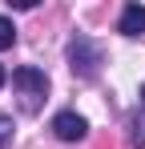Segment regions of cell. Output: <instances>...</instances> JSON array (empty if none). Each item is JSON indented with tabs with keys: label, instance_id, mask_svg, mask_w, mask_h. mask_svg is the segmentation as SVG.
<instances>
[{
	"label": "cell",
	"instance_id": "ba28073f",
	"mask_svg": "<svg viewBox=\"0 0 145 149\" xmlns=\"http://www.w3.org/2000/svg\"><path fill=\"white\" fill-rule=\"evenodd\" d=\"M141 109H145V85H141Z\"/></svg>",
	"mask_w": 145,
	"mask_h": 149
},
{
	"label": "cell",
	"instance_id": "277c9868",
	"mask_svg": "<svg viewBox=\"0 0 145 149\" xmlns=\"http://www.w3.org/2000/svg\"><path fill=\"white\" fill-rule=\"evenodd\" d=\"M117 32L121 36H145V4H125Z\"/></svg>",
	"mask_w": 145,
	"mask_h": 149
},
{
	"label": "cell",
	"instance_id": "8992f818",
	"mask_svg": "<svg viewBox=\"0 0 145 149\" xmlns=\"http://www.w3.org/2000/svg\"><path fill=\"white\" fill-rule=\"evenodd\" d=\"M12 129H16V125H12V117H8V113H0V149L12 141Z\"/></svg>",
	"mask_w": 145,
	"mask_h": 149
},
{
	"label": "cell",
	"instance_id": "7a4b0ae2",
	"mask_svg": "<svg viewBox=\"0 0 145 149\" xmlns=\"http://www.w3.org/2000/svg\"><path fill=\"white\" fill-rule=\"evenodd\" d=\"M101 61H105V49L97 45L93 36H77V40L69 45V69L77 77H97Z\"/></svg>",
	"mask_w": 145,
	"mask_h": 149
},
{
	"label": "cell",
	"instance_id": "3957f363",
	"mask_svg": "<svg viewBox=\"0 0 145 149\" xmlns=\"http://www.w3.org/2000/svg\"><path fill=\"white\" fill-rule=\"evenodd\" d=\"M52 133H56L61 141H81V137L89 133V121H85L81 113L65 109V113H56V117H52Z\"/></svg>",
	"mask_w": 145,
	"mask_h": 149
},
{
	"label": "cell",
	"instance_id": "52a82bcc",
	"mask_svg": "<svg viewBox=\"0 0 145 149\" xmlns=\"http://www.w3.org/2000/svg\"><path fill=\"white\" fill-rule=\"evenodd\" d=\"M4 81H8V73H4V65H0V85H4Z\"/></svg>",
	"mask_w": 145,
	"mask_h": 149
},
{
	"label": "cell",
	"instance_id": "6da1fadb",
	"mask_svg": "<svg viewBox=\"0 0 145 149\" xmlns=\"http://www.w3.org/2000/svg\"><path fill=\"white\" fill-rule=\"evenodd\" d=\"M12 85L20 89L24 113H36V109H40V101H45V93H48V77L40 73V69H32V65H24V69L12 73Z\"/></svg>",
	"mask_w": 145,
	"mask_h": 149
},
{
	"label": "cell",
	"instance_id": "5b68a950",
	"mask_svg": "<svg viewBox=\"0 0 145 149\" xmlns=\"http://www.w3.org/2000/svg\"><path fill=\"white\" fill-rule=\"evenodd\" d=\"M12 45H16V28L8 16H0V49H12Z\"/></svg>",
	"mask_w": 145,
	"mask_h": 149
}]
</instances>
